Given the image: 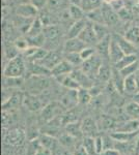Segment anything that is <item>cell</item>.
Wrapping results in <instances>:
<instances>
[{
	"mask_svg": "<svg viewBox=\"0 0 139 155\" xmlns=\"http://www.w3.org/2000/svg\"><path fill=\"white\" fill-rule=\"evenodd\" d=\"M27 72V62L23 54H19L12 59H9L3 68V77L19 78Z\"/></svg>",
	"mask_w": 139,
	"mask_h": 155,
	"instance_id": "cell-1",
	"label": "cell"
},
{
	"mask_svg": "<svg viewBox=\"0 0 139 155\" xmlns=\"http://www.w3.org/2000/svg\"><path fill=\"white\" fill-rule=\"evenodd\" d=\"M26 93L41 95L50 87L49 77L46 76H28L24 84Z\"/></svg>",
	"mask_w": 139,
	"mask_h": 155,
	"instance_id": "cell-2",
	"label": "cell"
},
{
	"mask_svg": "<svg viewBox=\"0 0 139 155\" xmlns=\"http://www.w3.org/2000/svg\"><path fill=\"white\" fill-rule=\"evenodd\" d=\"M103 62H104L103 59L101 58L100 55L97 53L95 56H92V58L84 60L83 63L81 64V66H80V68H81L88 77H90L93 81H95V80L97 79L98 72L100 71Z\"/></svg>",
	"mask_w": 139,
	"mask_h": 155,
	"instance_id": "cell-3",
	"label": "cell"
},
{
	"mask_svg": "<svg viewBox=\"0 0 139 155\" xmlns=\"http://www.w3.org/2000/svg\"><path fill=\"white\" fill-rule=\"evenodd\" d=\"M65 109L61 102L51 101L44 107L41 113V118L44 122H50L51 120L60 117L62 111Z\"/></svg>",
	"mask_w": 139,
	"mask_h": 155,
	"instance_id": "cell-4",
	"label": "cell"
},
{
	"mask_svg": "<svg viewBox=\"0 0 139 155\" xmlns=\"http://www.w3.org/2000/svg\"><path fill=\"white\" fill-rule=\"evenodd\" d=\"M64 59V50H51L47 53L46 56L42 60L37 61V63L42 64L48 69H51L55 67L59 62H61Z\"/></svg>",
	"mask_w": 139,
	"mask_h": 155,
	"instance_id": "cell-5",
	"label": "cell"
},
{
	"mask_svg": "<svg viewBox=\"0 0 139 155\" xmlns=\"http://www.w3.org/2000/svg\"><path fill=\"white\" fill-rule=\"evenodd\" d=\"M101 8H102V12H103V17H104L105 24L107 25L109 28L110 27H116L118 25V23H120V21H122V20L120 19V17H118L117 12L114 11L110 4L104 2Z\"/></svg>",
	"mask_w": 139,
	"mask_h": 155,
	"instance_id": "cell-6",
	"label": "cell"
},
{
	"mask_svg": "<svg viewBox=\"0 0 139 155\" xmlns=\"http://www.w3.org/2000/svg\"><path fill=\"white\" fill-rule=\"evenodd\" d=\"M23 104L30 112H39L46 106L45 102H43L40 95H33V94L29 93H26V95L23 97Z\"/></svg>",
	"mask_w": 139,
	"mask_h": 155,
	"instance_id": "cell-7",
	"label": "cell"
},
{
	"mask_svg": "<svg viewBox=\"0 0 139 155\" xmlns=\"http://www.w3.org/2000/svg\"><path fill=\"white\" fill-rule=\"evenodd\" d=\"M112 37L117 41V44L120 45V49L123 50V52L125 55H130V54H138L139 49L136 46H134L131 41H129L123 34L117 33V32H113Z\"/></svg>",
	"mask_w": 139,
	"mask_h": 155,
	"instance_id": "cell-8",
	"label": "cell"
},
{
	"mask_svg": "<svg viewBox=\"0 0 139 155\" xmlns=\"http://www.w3.org/2000/svg\"><path fill=\"white\" fill-rule=\"evenodd\" d=\"M40 11L35 6L32 5L30 2H26V3H21L17 6L16 8V15L23 18L28 19H35L39 17Z\"/></svg>",
	"mask_w": 139,
	"mask_h": 155,
	"instance_id": "cell-9",
	"label": "cell"
},
{
	"mask_svg": "<svg viewBox=\"0 0 139 155\" xmlns=\"http://www.w3.org/2000/svg\"><path fill=\"white\" fill-rule=\"evenodd\" d=\"M79 37L81 41L86 44L87 46H96L98 44V38L96 36L95 30H93V26L92 22L88 21L86 26L82 30V32L79 34Z\"/></svg>",
	"mask_w": 139,
	"mask_h": 155,
	"instance_id": "cell-10",
	"label": "cell"
},
{
	"mask_svg": "<svg viewBox=\"0 0 139 155\" xmlns=\"http://www.w3.org/2000/svg\"><path fill=\"white\" fill-rule=\"evenodd\" d=\"M86 47L87 45L84 44L79 37H75V38H67L62 49L64 53H80Z\"/></svg>",
	"mask_w": 139,
	"mask_h": 155,
	"instance_id": "cell-11",
	"label": "cell"
},
{
	"mask_svg": "<svg viewBox=\"0 0 139 155\" xmlns=\"http://www.w3.org/2000/svg\"><path fill=\"white\" fill-rule=\"evenodd\" d=\"M71 76H72L76 81L78 82V84L80 85L81 88H86L89 89L90 87L93 86V80L90 77H88L81 68H74V71L71 72Z\"/></svg>",
	"mask_w": 139,
	"mask_h": 155,
	"instance_id": "cell-12",
	"label": "cell"
},
{
	"mask_svg": "<svg viewBox=\"0 0 139 155\" xmlns=\"http://www.w3.org/2000/svg\"><path fill=\"white\" fill-rule=\"evenodd\" d=\"M111 38H112V33L110 35L106 36L105 38H103L102 41H98V44L96 45V50L97 53L100 55L101 58L103 59V61H109V50H110V42Z\"/></svg>",
	"mask_w": 139,
	"mask_h": 155,
	"instance_id": "cell-13",
	"label": "cell"
},
{
	"mask_svg": "<svg viewBox=\"0 0 139 155\" xmlns=\"http://www.w3.org/2000/svg\"><path fill=\"white\" fill-rule=\"evenodd\" d=\"M74 68L75 67L70 62H68L67 60L64 59L61 62H59L56 66L51 69V77L57 78L60 76H67V74H70L74 71Z\"/></svg>",
	"mask_w": 139,
	"mask_h": 155,
	"instance_id": "cell-14",
	"label": "cell"
},
{
	"mask_svg": "<svg viewBox=\"0 0 139 155\" xmlns=\"http://www.w3.org/2000/svg\"><path fill=\"white\" fill-rule=\"evenodd\" d=\"M109 61H104L101 66L100 71L98 72L97 76V82L101 84H107L109 83V81L111 80V77H112V67L110 65ZM95 80V81H96Z\"/></svg>",
	"mask_w": 139,
	"mask_h": 155,
	"instance_id": "cell-15",
	"label": "cell"
},
{
	"mask_svg": "<svg viewBox=\"0 0 139 155\" xmlns=\"http://www.w3.org/2000/svg\"><path fill=\"white\" fill-rule=\"evenodd\" d=\"M125 56V53L123 52V50L120 49V45L117 44V41L114 38H111L110 42V50H109V60L110 63L112 65H114L115 63H117L123 57Z\"/></svg>",
	"mask_w": 139,
	"mask_h": 155,
	"instance_id": "cell-16",
	"label": "cell"
},
{
	"mask_svg": "<svg viewBox=\"0 0 139 155\" xmlns=\"http://www.w3.org/2000/svg\"><path fill=\"white\" fill-rule=\"evenodd\" d=\"M27 72L29 76H46L51 77V71L37 62L27 61Z\"/></svg>",
	"mask_w": 139,
	"mask_h": 155,
	"instance_id": "cell-17",
	"label": "cell"
},
{
	"mask_svg": "<svg viewBox=\"0 0 139 155\" xmlns=\"http://www.w3.org/2000/svg\"><path fill=\"white\" fill-rule=\"evenodd\" d=\"M25 140V134L22 130L19 129H14L7 132L5 136V142L7 144L12 145V146H20L24 143Z\"/></svg>",
	"mask_w": 139,
	"mask_h": 155,
	"instance_id": "cell-18",
	"label": "cell"
},
{
	"mask_svg": "<svg viewBox=\"0 0 139 155\" xmlns=\"http://www.w3.org/2000/svg\"><path fill=\"white\" fill-rule=\"evenodd\" d=\"M60 102L64 104V107L67 110L75 107L76 104H79V101H78V90L68 89V92L61 97V101Z\"/></svg>",
	"mask_w": 139,
	"mask_h": 155,
	"instance_id": "cell-19",
	"label": "cell"
},
{
	"mask_svg": "<svg viewBox=\"0 0 139 155\" xmlns=\"http://www.w3.org/2000/svg\"><path fill=\"white\" fill-rule=\"evenodd\" d=\"M87 22V19L73 22V24L71 25V27L67 31V38H75V37L79 36V34L81 33L82 30L84 29V27L86 26Z\"/></svg>",
	"mask_w": 139,
	"mask_h": 155,
	"instance_id": "cell-20",
	"label": "cell"
},
{
	"mask_svg": "<svg viewBox=\"0 0 139 155\" xmlns=\"http://www.w3.org/2000/svg\"><path fill=\"white\" fill-rule=\"evenodd\" d=\"M123 35L139 49V25H132L128 27Z\"/></svg>",
	"mask_w": 139,
	"mask_h": 155,
	"instance_id": "cell-21",
	"label": "cell"
},
{
	"mask_svg": "<svg viewBox=\"0 0 139 155\" xmlns=\"http://www.w3.org/2000/svg\"><path fill=\"white\" fill-rule=\"evenodd\" d=\"M111 83H112L113 87L117 92L120 93H123V83H125V78L122 76L120 71L118 69L114 68L112 66V77H111Z\"/></svg>",
	"mask_w": 139,
	"mask_h": 155,
	"instance_id": "cell-22",
	"label": "cell"
},
{
	"mask_svg": "<svg viewBox=\"0 0 139 155\" xmlns=\"http://www.w3.org/2000/svg\"><path fill=\"white\" fill-rule=\"evenodd\" d=\"M116 131L123 132H137L139 131V120L138 119H130L128 121L120 123V126H117Z\"/></svg>",
	"mask_w": 139,
	"mask_h": 155,
	"instance_id": "cell-23",
	"label": "cell"
},
{
	"mask_svg": "<svg viewBox=\"0 0 139 155\" xmlns=\"http://www.w3.org/2000/svg\"><path fill=\"white\" fill-rule=\"evenodd\" d=\"M33 21L34 19H28V18H23V17L17 16L14 21V24L22 33L26 34L28 32L30 26L33 23Z\"/></svg>",
	"mask_w": 139,
	"mask_h": 155,
	"instance_id": "cell-24",
	"label": "cell"
},
{
	"mask_svg": "<svg viewBox=\"0 0 139 155\" xmlns=\"http://www.w3.org/2000/svg\"><path fill=\"white\" fill-rule=\"evenodd\" d=\"M25 82L22 77L12 78V77H3V88L7 89H18L24 86Z\"/></svg>",
	"mask_w": 139,
	"mask_h": 155,
	"instance_id": "cell-25",
	"label": "cell"
},
{
	"mask_svg": "<svg viewBox=\"0 0 139 155\" xmlns=\"http://www.w3.org/2000/svg\"><path fill=\"white\" fill-rule=\"evenodd\" d=\"M68 12L70 14V17L73 21H80V20L86 19V12L82 9L80 5H75V4H70L68 7Z\"/></svg>",
	"mask_w": 139,
	"mask_h": 155,
	"instance_id": "cell-26",
	"label": "cell"
},
{
	"mask_svg": "<svg viewBox=\"0 0 139 155\" xmlns=\"http://www.w3.org/2000/svg\"><path fill=\"white\" fill-rule=\"evenodd\" d=\"M137 132H123V131H115L110 134L111 137L114 140L115 142H122V143H126V142H132L136 139Z\"/></svg>",
	"mask_w": 139,
	"mask_h": 155,
	"instance_id": "cell-27",
	"label": "cell"
},
{
	"mask_svg": "<svg viewBox=\"0 0 139 155\" xmlns=\"http://www.w3.org/2000/svg\"><path fill=\"white\" fill-rule=\"evenodd\" d=\"M123 91L127 94H134L138 91V87H137V82L135 79V74L132 76H129L125 78V83H123Z\"/></svg>",
	"mask_w": 139,
	"mask_h": 155,
	"instance_id": "cell-28",
	"label": "cell"
},
{
	"mask_svg": "<svg viewBox=\"0 0 139 155\" xmlns=\"http://www.w3.org/2000/svg\"><path fill=\"white\" fill-rule=\"evenodd\" d=\"M23 97L24 96H22V93H20V92H14V94L5 102L2 104V109L7 110L18 107L21 102H23Z\"/></svg>",
	"mask_w": 139,
	"mask_h": 155,
	"instance_id": "cell-29",
	"label": "cell"
},
{
	"mask_svg": "<svg viewBox=\"0 0 139 155\" xmlns=\"http://www.w3.org/2000/svg\"><path fill=\"white\" fill-rule=\"evenodd\" d=\"M44 27H45V25L43 24L41 18H40V17H36V18L34 19L32 25L30 26L28 32L26 33V37L35 36V35H39V34L43 33V31H44Z\"/></svg>",
	"mask_w": 139,
	"mask_h": 155,
	"instance_id": "cell-30",
	"label": "cell"
},
{
	"mask_svg": "<svg viewBox=\"0 0 139 155\" xmlns=\"http://www.w3.org/2000/svg\"><path fill=\"white\" fill-rule=\"evenodd\" d=\"M138 59H139L138 54L125 55V56H123V58L117 62V63H115L114 65H112V66L114 67V68L118 69V71H120V69H123V67H126V66L130 65V64L134 63V62H135V61H137Z\"/></svg>",
	"mask_w": 139,
	"mask_h": 155,
	"instance_id": "cell-31",
	"label": "cell"
},
{
	"mask_svg": "<svg viewBox=\"0 0 139 155\" xmlns=\"http://www.w3.org/2000/svg\"><path fill=\"white\" fill-rule=\"evenodd\" d=\"M93 30H95L96 36L98 38V41H102L106 36L110 35V28L106 24H99V23H92Z\"/></svg>",
	"mask_w": 139,
	"mask_h": 155,
	"instance_id": "cell-32",
	"label": "cell"
},
{
	"mask_svg": "<svg viewBox=\"0 0 139 155\" xmlns=\"http://www.w3.org/2000/svg\"><path fill=\"white\" fill-rule=\"evenodd\" d=\"M104 3V0H81L80 6L85 12H89L92 11H95L97 8H100Z\"/></svg>",
	"mask_w": 139,
	"mask_h": 155,
	"instance_id": "cell-33",
	"label": "cell"
},
{
	"mask_svg": "<svg viewBox=\"0 0 139 155\" xmlns=\"http://www.w3.org/2000/svg\"><path fill=\"white\" fill-rule=\"evenodd\" d=\"M83 134H86V137H92V134H97V124L92 118H86L81 124Z\"/></svg>",
	"mask_w": 139,
	"mask_h": 155,
	"instance_id": "cell-34",
	"label": "cell"
},
{
	"mask_svg": "<svg viewBox=\"0 0 139 155\" xmlns=\"http://www.w3.org/2000/svg\"><path fill=\"white\" fill-rule=\"evenodd\" d=\"M102 7V6H101ZM97 8L95 11H92L86 14V19L92 23H99V24H105L104 17H103L102 8Z\"/></svg>",
	"mask_w": 139,
	"mask_h": 155,
	"instance_id": "cell-35",
	"label": "cell"
},
{
	"mask_svg": "<svg viewBox=\"0 0 139 155\" xmlns=\"http://www.w3.org/2000/svg\"><path fill=\"white\" fill-rule=\"evenodd\" d=\"M65 129H67L68 134L73 137H75L76 139H78V137L83 134L82 128H81V124L77 123V122H71V123H68Z\"/></svg>",
	"mask_w": 139,
	"mask_h": 155,
	"instance_id": "cell-36",
	"label": "cell"
},
{
	"mask_svg": "<svg viewBox=\"0 0 139 155\" xmlns=\"http://www.w3.org/2000/svg\"><path fill=\"white\" fill-rule=\"evenodd\" d=\"M125 111L133 119L139 120V104H137V102L133 101L127 104V106L125 107Z\"/></svg>",
	"mask_w": 139,
	"mask_h": 155,
	"instance_id": "cell-37",
	"label": "cell"
},
{
	"mask_svg": "<svg viewBox=\"0 0 139 155\" xmlns=\"http://www.w3.org/2000/svg\"><path fill=\"white\" fill-rule=\"evenodd\" d=\"M64 59L74 67L81 66L83 63V59L80 56V53H64Z\"/></svg>",
	"mask_w": 139,
	"mask_h": 155,
	"instance_id": "cell-38",
	"label": "cell"
},
{
	"mask_svg": "<svg viewBox=\"0 0 139 155\" xmlns=\"http://www.w3.org/2000/svg\"><path fill=\"white\" fill-rule=\"evenodd\" d=\"M39 141L42 146L46 147V148H49L51 150L54 148L55 145H56V140H55L52 136L47 134H42V136L39 137Z\"/></svg>",
	"mask_w": 139,
	"mask_h": 155,
	"instance_id": "cell-39",
	"label": "cell"
},
{
	"mask_svg": "<svg viewBox=\"0 0 139 155\" xmlns=\"http://www.w3.org/2000/svg\"><path fill=\"white\" fill-rule=\"evenodd\" d=\"M92 94L89 89L86 88H79L78 89V101L81 104H87L92 101Z\"/></svg>",
	"mask_w": 139,
	"mask_h": 155,
	"instance_id": "cell-40",
	"label": "cell"
},
{
	"mask_svg": "<svg viewBox=\"0 0 139 155\" xmlns=\"http://www.w3.org/2000/svg\"><path fill=\"white\" fill-rule=\"evenodd\" d=\"M82 146L86 150L88 155H97V151H96V147H95V137H85L84 140H83Z\"/></svg>",
	"mask_w": 139,
	"mask_h": 155,
	"instance_id": "cell-41",
	"label": "cell"
},
{
	"mask_svg": "<svg viewBox=\"0 0 139 155\" xmlns=\"http://www.w3.org/2000/svg\"><path fill=\"white\" fill-rule=\"evenodd\" d=\"M139 69V59L137 61H135L134 63L130 64V65L123 67V69H120V74H122V76L123 78L126 77H129V76H132V74H135L137 71Z\"/></svg>",
	"mask_w": 139,
	"mask_h": 155,
	"instance_id": "cell-42",
	"label": "cell"
},
{
	"mask_svg": "<svg viewBox=\"0 0 139 155\" xmlns=\"http://www.w3.org/2000/svg\"><path fill=\"white\" fill-rule=\"evenodd\" d=\"M14 46L16 47L18 51L20 53H24L27 49L29 48V42H28V39L27 38H24V37H20V38H17L16 41L14 42Z\"/></svg>",
	"mask_w": 139,
	"mask_h": 155,
	"instance_id": "cell-43",
	"label": "cell"
},
{
	"mask_svg": "<svg viewBox=\"0 0 139 155\" xmlns=\"http://www.w3.org/2000/svg\"><path fill=\"white\" fill-rule=\"evenodd\" d=\"M97 54V50H96L95 46H87L85 49H83L81 52H80V56L83 59V61L86 59L92 58V56Z\"/></svg>",
	"mask_w": 139,
	"mask_h": 155,
	"instance_id": "cell-44",
	"label": "cell"
},
{
	"mask_svg": "<svg viewBox=\"0 0 139 155\" xmlns=\"http://www.w3.org/2000/svg\"><path fill=\"white\" fill-rule=\"evenodd\" d=\"M118 14V17H120V19L122 20L123 22H128L130 21L131 19H132L133 17V14H132V11H131L129 7L127 6H123V8H120V11L117 12Z\"/></svg>",
	"mask_w": 139,
	"mask_h": 155,
	"instance_id": "cell-45",
	"label": "cell"
},
{
	"mask_svg": "<svg viewBox=\"0 0 139 155\" xmlns=\"http://www.w3.org/2000/svg\"><path fill=\"white\" fill-rule=\"evenodd\" d=\"M76 142V137L71 136V134H64L59 137V143L61 145H64L65 147H72L74 146Z\"/></svg>",
	"mask_w": 139,
	"mask_h": 155,
	"instance_id": "cell-46",
	"label": "cell"
},
{
	"mask_svg": "<svg viewBox=\"0 0 139 155\" xmlns=\"http://www.w3.org/2000/svg\"><path fill=\"white\" fill-rule=\"evenodd\" d=\"M95 147L97 154L100 155L102 153V151L104 150V139L102 136H97L95 137Z\"/></svg>",
	"mask_w": 139,
	"mask_h": 155,
	"instance_id": "cell-47",
	"label": "cell"
},
{
	"mask_svg": "<svg viewBox=\"0 0 139 155\" xmlns=\"http://www.w3.org/2000/svg\"><path fill=\"white\" fill-rule=\"evenodd\" d=\"M48 2H49V0H30V3H31L33 6L36 7L40 12L45 8H47Z\"/></svg>",
	"mask_w": 139,
	"mask_h": 155,
	"instance_id": "cell-48",
	"label": "cell"
},
{
	"mask_svg": "<svg viewBox=\"0 0 139 155\" xmlns=\"http://www.w3.org/2000/svg\"><path fill=\"white\" fill-rule=\"evenodd\" d=\"M34 155H52V150L49 148H46V147L41 145V146L36 149Z\"/></svg>",
	"mask_w": 139,
	"mask_h": 155,
	"instance_id": "cell-49",
	"label": "cell"
},
{
	"mask_svg": "<svg viewBox=\"0 0 139 155\" xmlns=\"http://www.w3.org/2000/svg\"><path fill=\"white\" fill-rule=\"evenodd\" d=\"M100 155H122V153L115 148H108L103 150Z\"/></svg>",
	"mask_w": 139,
	"mask_h": 155,
	"instance_id": "cell-50",
	"label": "cell"
},
{
	"mask_svg": "<svg viewBox=\"0 0 139 155\" xmlns=\"http://www.w3.org/2000/svg\"><path fill=\"white\" fill-rule=\"evenodd\" d=\"M73 155H88V153L86 152V150L84 149V147L81 146V147H79V148L76 150Z\"/></svg>",
	"mask_w": 139,
	"mask_h": 155,
	"instance_id": "cell-51",
	"label": "cell"
},
{
	"mask_svg": "<svg viewBox=\"0 0 139 155\" xmlns=\"http://www.w3.org/2000/svg\"><path fill=\"white\" fill-rule=\"evenodd\" d=\"M138 153H139V131L135 139V154H138Z\"/></svg>",
	"mask_w": 139,
	"mask_h": 155,
	"instance_id": "cell-52",
	"label": "cell"
},
{
	"mask_svg": "<svg viewBox=\"0 0 139 155\" xmlns=\"http://www.w3.org/2000/svg\"><path fill=\"white\" fill-rule=\"evenodd\" d=\"M133 101H135V102H137V104H139V91H137L133 95Z\"/></svg>",
	"mask_w": 139,
	"mask_h": 155,
	"instance_id": "cell-53",
	"label": "cell"
},
{
	"mask_svg": "<svg viewBox=\"0 0 139 155\" xmlns=\"http://www.w3.org/2000/svg\"><path fill=\"white\" fill-rule=\"evenodd\" d=\"M71 4H75V5H80L81 4V0H70Z\"/></svg>",
	"mask_w": 139,
	"mask_h": 155,
	"instance_id": "cell-54",
	"label": "cell"
},
{
	"mask_svg": "<svg viewBox=\"0 0 139 155\" xmlns=\"http://www.w3.org/2000/svg\"><path fill=\"white\" fill-rule=\"evenodd\" d=\"M135 79H136V82H137V87H138V91H139V69L135 74Z\"/></svg>",
	"mask_w": 139,
	"mask_h": 155,
	"instance_id": "cell-55",
	"label": "cell"
},
{
	"mask_svg": "<svg viewBox=\"0 0 139 155\" xmlns=\"http://www.w3.org/2000/svg\"><path fill=\"white\" fill-rule=\"evenodd\" d=\"M115 1H118V0H104V2H106V3H108V4H111Z\"/></svg>",
	"mask_w": 139,
	"mask_h": 155,
	"instance_id": "cell-56",
	"label": "cell"
},
{
	"mask_svg": "<svg viewBox=\"0 0 139 155\" xmlns=\"http://www.w3.org/2000/svg\"><path fill=\"white\" fill-rule=\"evenodd\" d=\"M129 1H135V0H129Z\"/></svg>",
	"mask_w": 139,
	"mask_h": 155,
	"instance_id": "cell-57",
	"label": "cell"
},
{
	"mask_svg": "<svg viewBox=\"0 0 139 155\" xmlns=\"http://www.w3.org/2000/svg\"><path fill=\"white\" fill-rule=\"evenodd\" d=\"M64 155H71V154H68V153H65Z\"/></svg>",
	"mask_w": 139,
	"mask_h": 155,
	"instance_id": "cell-58",
	"label": "cell"
},
{
	"mask_svg": "<svg viewBox=\"0 0 139 155\" xmlns=\"http://www.w3.org/2000/svg\"><path fill=\"white\" fill-rule=\"evenodd\" d=\"M137 155H139V153H138V154H137Z\"/></svg>",
	"mask_w": 139,
	"mask_h": 155,
	"instance_id": "cell-59",
	"label": "cell"
},
{
	"mask_svg": "<svg viewBox=\"0 0 139 155\" xmlns=\"http://www.w3.org/2000/svg\"><path fill=\"white\" fill-rule=\"evenodd\" d=\"M136 155H137V154H136Z\"/></svg>",
	"mask_w": 139,
	"mask_h": 155,
	"instance_id": "cell-60",
	"label": "cell"
}]
</instances>
